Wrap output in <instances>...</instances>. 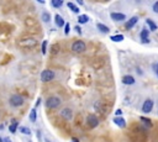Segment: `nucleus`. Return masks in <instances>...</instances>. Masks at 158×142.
I'll return each mask as SVG.
<instances>
[{
	"instance_id": "1",
	"label": "nucleus",
	"mask_w": 158,
	"mask_h": 142,
	"mask_svg": "<svg viewBox=\"0 0 158 142\" xmlns=\"http://www.w3.org/2000/svg\"><path fill=\"white\" fill-rule=\"evenodd\" d=\"M62 105V99L57 95H52V96H48L46 100H45V107L48 109V110H53V109H57Z\"/></svg>"
},
{
	"instance_id": "2",
	"label": "nucleus",
	"mask_w": 158,
	"mask_h": 142,
	"mask_svg": "<svg viewBox=\"0 0 158 142\" xmlns=\"http://www.w3.org/2000/svg\"><path fill=\"white\" fill-rule=\"evenodd\" d=\"M24 104H25V96L21 95V94H13L9 98V105L11 107H14V109L21 107Z\"/></svg>"
},
{
	"instance_id": "3",
	"label": "nucleus",
	"mask_w": 158,
	"mask_h": 142,
	"mask_svg": "<svg viewBox=\"0 0 158 142\" xmlns=\"http://www.w3.org/2000/svg\"><path fill=\"white\" fill-rule=\"evenodd\" d=\"M40 79L43 83H50L56 79V72L52 69H43L40 74Z\"/></svg>"
},
{
	"instance_id": "4",
	"label": "nucleus",
	"mask_w": 158,
	"mask_h": 142,
	"mask_svg": "<svg viewBox=\"0 0 158 142\" xmlns=\"http://www.w3.org/2000/svg\"><path fill=\"white\" fill-rule=\"evenodd\" d=\"M71 49H72V52H74V53H83V52H85V49H86V43L84 42V41H82V40H78V41H74L73 43H72V46H71Z\"/></svg>"
},
{
	"instance_id": "5",
	"label": "nucleus",
	"mask_w": 158,
	"mask_h": 142,
	"mask_svg": "<svg viewBox=\"0 0 158 142\" xmlns=\"http://www.w3.org/2000/svg\"><path fill=\"white\" fill-rule=\"evenodd\" d=\"M153 107H154V100L152 98H147L141 105V111L143 114H149L153 110Z\"/></svg>"
},
{
	"instance_id": "6",
	"label": "nucleus",
	"mask_w": 158,
	"mask_h": 142,
	"mask_svg": "<svg viewBox=\"0 0 158 142\" xmlns=\"http://www.w3.org/2000/svg\"><path fill=\"white\" fill-rule=\"evenodd\" d=\"M110 19L114 22H126L127 21V16L123 13H119V11H112L110 13Z\"/></svg>"
},
{
	"instance_id": "7",
	"label": "nucleus",
	"mask_w": 158,
	"mask_h": 142,
	"mask_svg": "<svg viewBox=\"0 0 158 142\" xmlns=\"http://www.w3.org/2000/svg\"><path fill=\"white\" fill-rule=\"evenodd\" d=\"M86 125L90 129H97L99 126V119L94 114H90V115L86 116Z\"/></svg>"
},
{
	"instance_id": "8",
	"label": "nucleus",
	"mask_w": 158,
	"mask_h": 142,
	"mask_svg": "<svg viewBox=\"0 0 158 142\" xmlns=\"http://www.w3.org/2000/svg\"><path fill=\"white\" fill-rule=\"evenodd\" d=\"M59 115H61V118L66 119L67 121H71L73 119V110L71 107H63L59 111Z\"/></svg>"
},
{
	"instance_id": "9",
	"label": "nucleus",
	"mask_w": 158,
	"mask_h": 142,
	"mask_svg": "<svg viewBox=\"0 0 158 142\" xmlns=\"http://www.w3.org/2000/svg\"><path fill=\"white\" fill-rule=\"evenodd\" d=\"M121 83H122L123 85H134V84H136V79H135V77H134V75L126 74V75H123V77H122Z\"/></svg>"
},
{
	"instance_id": "10",
	"label": "nucleus",
	"mask_w": 158,
	"mask_h": 142,
	"mask_svg": "<svg viewBox=\"0 0 158 142\" xmlns=\"http://www.w3.org/2000/svg\"><path fill=\"white\" fill-rule=\"evenodd\" d=\"M137 22H138V16H137V15H135V16L130 17L127 21L125 22V28H126V30H131V28H132Z\"/></svg>"
},
{
	"instance_id": "11",
	"label": "nucleus",
	"mask_w": 158,
	"mask_h": 142,
	"mask_svg": "<svg viewBox=\"0 0 158 142\" xmlns=\"http://www.w3.org/2000/svg\"><path fill=\"white\" fill-rule=\"evenodd\" d=\"M19 43H20V46H25V47H32V46H36L37 40H36V38H24V40H21Z\"/></svg>"
},
{
	"instance_id": "12",
	"label": "nucleus",
	"mask_w": 158,
	"mask_h": 142,
	"mask_svg": "<svg viewBox=\"0 0 158 142\" xmlns=\"http://www.w3.org/2000/svg\"><path fill=\"white\" fill-rule=\"evenodd\" d=\"M112 122H114L116 126L121 127V129L126 127V120H125V118H123V116H114Z\"/></svg>"
},
{
	"instance_id": "13",
	"label": "nucleus",
	"mask_w": 158,
	"mask_h": 142,
	"mask_svg": "<svg viewBox=\"0 0 158 142\" xmlns=\"http://www.w3.org/2000/svg\"><path fill=\"white\" fill-rule=\"evenodd\" d=\"M54 24H56V26L57 27H59V28H62V27H64L66 26V21H64V19H63L59 14H56L54 15Z\"/></svg>"
},
{
	"instance_id": "14",
	"label": "nucleus",
	"mask_w": 158,
	"mask_h": 142,
	"mask_svg": "<svg viewBox=\"0 0 158 142\" xmlns=\"http://www.w3.org/2000/svg\"><path fill=\"white\" fill-rule=\"evenodd\" d=\"M28 120H30V122H32V124H35L37 121V107L34 106L32 109H31V111L28 114Z\"/></svg>"
},
{
	"instance_id": "15",
	"label": "nucleus",
	"mask_w": 158,
	"mask_h": 142,
	"mask_svg": "<svg viewBox=\"0 0 158 142\" xmlns=\"http://www.w3.org/2000/svg\"><path fill=\"white\" fill-rule=\"evenodd\" d=\"M97 28L101 32V34H109L110 32V27L109 26H106L105 24H103V22H98L97 24Z\"/></svg>"
},
{
	"instance_id": "16",
	"label": "nucleus",
	"mask_w": 158,
	"mask_h": 142,
	"mask_svg": "<svg viewBox=\"0 0 158 142\" xmlns=\"http://www.w3.org/2000/svg\"><path fill=\"white\" fill-rule=\"evenodd\" d=\"M140 121H141V124H142L146 129H151V127L153 126V122L151 121V119H148V118H146V116H141V118H140Z\"/></svg>"
},
{
	"instance_id": "17",
	"label": "nucleus",
	"mask_w": 158,
	"mask_h": 142,
	"mask_svg": "<svg viewBox=\"0 0 158 142\" xmlns=\"http://www.w3.org/2000/svg\"><path fill=\"white\" fill-rule=\"evenodd\" d=\"M41 20H42L45 24H50L51 20H52V16H51V14H50L48 11H42V13H41Z\"/></svg>"
},
{
	"instance_id": "18",
	"label": "nucleus",
	"mask_w": 158,
	"mask_h": 142,
	"mask_svg": "<svg viewBox=\"0 0 158 142\" xmlns=\"http://www.w3.org/2000/svg\"><path fill=\"white\" fill-rule=\"evenodd\" d=\"M146 24H147L148 27H149V31H153V32H154V31L158 30V25H157L152 19H147V20H146Z\"/></svg>"
},
{
	"instance_id": "19",
	"label": "nucleus",
	"mask_w": 158,
	"mask_h": 142,
	"mask_svg": "<svg viewBox=\"0 0 158 142\" xmlns=\"http://www.w3.org/2000/svg\"><path fill=\"white\" fill-rule=\"evenodd\" d=\"M67 6H68V9H69V10H71L73 14H79V11H80L79 6H78L77 4H74V3H72V2L67 3Z\"/></svg>"
},
{
	"instance_id": "20",
	"label": "nucleus",
	"mask_w": 158,
	"mask_h": 142,
	"mask_svg": "<svg viewBox=\"0 0 158 142\" xmlns=\"http://www.w3.org/2000/svg\"><path fill=\"white\" fill-rule=\"evenodd\" d=\"M140 38L141 40L149 38V28H147V27H143L142 28V30L140 31Z\"/></svg>"
},
{
	"instance_id": "21",
	"label": "nucleus",
	"mask_w": 158,
	"mask_h": 142,
	"mask_svg": "<svg viewBox=\"0 0 158 142\" xmlns=\"http://www.w3.org/2000/svg\"><path fill=\"white\" fill-rule=\"evenodd\" d=\"M17 130H19V121L13 120V121H11V125L9 126V131H10L11 133H16Z\"/></svg>"
},
{
	"instance_id": "22",
	"label": "nucleus",
	"mask_w": 158,
	"mask_h": 142,
	"mask_svg": "<svg viewBox=\"0 0 158 142\" xmlns=\"http://www.w3.org/2000/svg\"><path fill=\"white\" fill-rule=\"evenodd\" d=\"M19 131H20L22 135H26V136H31V135H32V131L30 130L28 126H20V127H19Z\"/></svg>"
},
{
	"instance_id": "23",
	"label": "nucleus",
	"mask_w": 158,
	"mask_h": 142,
	"mask_svg": "<svg viewBox=\"0 0 158 142\" xmlns=\"http://www.w3.org/2000/svg\"><path fill=\"white\" fill-rule=\"evenodd\" d=\"M90 20V17L88 15H79L78 16V24L79 25H84V24H88Z\"/></svg>"
},
{
	"instance_id": "24",
	"label": "nucleus",
	"mask_w": 158,
	"mask_h": 142,
	"mask_svg": "<svg viewBox=\"0 0 158 142\" xmlns=\"http://www.w3.org/2000/svg\"><path fill=\"white\" fill-rule=\"evenodd\" d=\"M110 40H111L112 42H122V41L125 40V36L121 35V34H116V35H112V36L110 37Z\"/></svg>"
},
{
	"instance_id": "25",
	"label": "nucleus",
	"mask_w": 158,
	"mask_h": 142,
	"mask_svg": "<svg viewBox=\"0 0 158 142\" xmlns=\"http://www.w3.org/2000/svg\"><path fill=\"white\" fill-rule=\"evenodd\" d=\"M63 4H64V3H63V0H52V2H51V5L53 6V8H62L63 6Z\"/></svg>"
},
{
	"instance_id": "26",
	"label": "nucleus",
	"mask_w": 158,
	"mask_h": 142,
	"mask_svg": "<svg viewBox=\"0 0 158 142\" xmlns=\"http://www.w3.org/2000/svg\"><path fill=\"white\" fill-rule=\"evenodd\" d=\"M47 45H48V41L45 40V41L42 42V46H41V52H42V54H46V53H47Z\"/></svg>"
},
{
	"instance_id": "27",
	"label": "nucleus",
	"mask_w": 158,
	"mask_h": 142,
	"mask_svg": "<svg viewBox=\"0 0 158 142\" xmlns=\"http://www.w3.org/2000/svg\"><path fill=\"white\" fill-rule=\"evenodd\" d=\"M151 11H152V13H154V14H158V0L152 4V6H151Z\"/></svg>"
},
{
	"instance_id": "28",
	"label": "nucleus",
	"mask_w": 158,
	"mask_h": 142,
	"mask_svg": "<svg viewBox=\"0 0 158 142\" xmlns=\"http://www.w3.org/2000/svg\"><path fill=\"white\" fill-rule=\"evenodd\" d=\"M69 32H71V25H69V22H67V24H66V26H64V35H66V36H68V35H69Z\"/></svg>"
},
{
	"instance_id": "29",
	"label": "nucleus",
	"mask_w": 158,
	"mask_h": 142,
	"mask_svg": "<svg viewBox=\"0 0 158 142\" xmlns=\"http://www.w3.org/2000/svg\"><path fill=\"white\" fill-rule=\"evenodd\" d=\"M152 71L154 72L156 77L158 78V62H157V63H153V64H152Z\"/></svg>"
},
{
	"instance_id": "30",
	"label": "nucleus",
	"mask_w": 158,
	"mask_h": 142,
	"mask_svg": "<svg viewBox=\"0 0 158 142\" xmlns=\"http://www.w3.org/2000/svg\"><path fill=\"white\" fill-rule=\"evenodd\" d=\"M74 30L77 31V34H78V35H82V34H83V31H82V28H80V26H79V25H77V26L74 27Z\"/></svg>"
},
{
	"instance_id": "31",
	"label": "nucleus",
	"mask_w": 158,
	"mask_h": 142,
	"mask_svg": "<svg viewBox=\"0 0 158 142\" xmlns=\"http://www.w3.org/2000/svg\"><path fill=\"white\" fill-rule=\"evenodd\" d=\"M121 115H122V110H121V109L116 110V112H115V116H121Z\"/></svg>"
},
{
	"instance_id": "32",
	"label": "nucleus",
	"mask_w": 158,
	"mask_h": 142,
	"mask_svg": "<svg viewBox=\"0 0 158 142\" xmlns=\"http://www.w3.org/2000/svg\"><path fill=\"white\" fill-rule=\"evenodd\" d=\"M3 142H13V141H11V138H10V137L5 136V137H3Z\"/></svg>"
},
{
	"instance_id": "33",
	"label": "nucleus",
	"mask_w": 158,
	"mask_h": 142,
	"mask_svg": "<svg viewBox=\"0 0 158 142\" xmlns=\"http://www.w3.org/2000/svg\"><path fill=\"white\" fill-rule=\"evenodd\" d=\"M77 5H84V2H82V0H77Z\"/></svg>"
},
{
	"instance_id": "34",
	"label": "nucleus",
	"mask_w": 158,
	"mask_h": 142,
	"mask_svg": "<svg viewBox=\"0 0 158 142\" xmlns=\"http://www.w3.org/2000/svg\"><path fill=\"white\" fill-rule=\"evenodd\" d=\"M40 103H41V99H37V103H36V105H35V107H37V106L40 105Z\"/></svg>"
},
{
	"instance_id": "35",
	"label": "nucleus",
	"mask_w": 158,
	"mask_h": 142,
	"mask_svg": "<svg viewBox=\"0 0 158 142\" xmlns=\"http://www.w3.org/2000/svg\"><path fill=\"white\" fill-rule=\"evenodd\" d=\"M39 4H46V2H43V0H37Z\"/></svg>"
},
{
	"instance_id": "36",
	"label": "nucleus",
	"mask_w": 158,
	"mask_h": 142,
	"mask_svg": "<svg viewBox=\"0 0 158 142\" xmlns=\"http://www.w3.org/2000/svg\"><path fill=\"white\" fill-rule=\"evenodd\" d=\"M71 142H79V140H78V138H75V137H74V138H72V141H71Z\"/></svg>"
},
{
	"instance_id": "37",
	"label": "nucleus",
	"mask_w": 158,
	"mask_h": 142,
	"mask_svg": "<svg viewBox=\"0 0 158 142\" xmlns=\"http://www.w3.org/2000/svg\"><path fill=\"white\" fill-rule=\"evenodd\" d=\"M45 142H53V141H51L50 138H46V137H45Z\"/></svg>"
},
{
	"instance_id": "38",
	"label": "nucleus",
	"mask_w": 158,
	"mask_h": 142,
	"mask_svg": "<svg viewBox=\"0 0 158 142\" xmlns=\"http://www.w3.org/2000/svg\"><path fill=\"white\" fill-rule=\"evenodd\" d=\"M4 129V125H2V124H0V130H3Z\"/></svg>"
},
{
	"instance_id": "39",
	"label": "nucleus",
	"mask_w": 158,
	"mask_h": 142,
	"mask_svg": "<svg viewBox=\"0 0 158 142\" xmlns=\"http://www.w3.org/2000/svg\"><path fill=\"white\" fill-rule=\"evenodd\" d=\"M0 142H3V137H0Z\"/></svg>"
},
{
	"instance_id": "40",
	"label": "nucleus",
	"mask_w": 158,
	"mask_h": 142,
	"mask_svg": "<svg viewBox=\"0 0 158 142\" xmlns=\"http://www.w3.org/2000/svg\"><path fill=\"white\" fill-rule=\"evenodd\" d=\"M27 142H32V141H31V140H28V141H27Z\"/></svg>"
},
{
	"instance_id": "41",
	"label": "nucleus",
	"mask_w": 158,
	"mask_h": 142,
	"mask_svg": "<svg viewBox=\"0 0 158 142\" xmlns=\"http://www.w3.org/2000/svg\"><path fill=\"white\" fill-rule=\"evenodd\" d=\"M157 114H158V110H157Z\"/></svg>"
}]
</instances>
